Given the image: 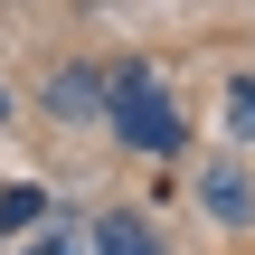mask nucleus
I'll return each instance as SVG.
<instances>
[{
	"label": "nucleus",
	"mask_w": 255,
	"mask_h": 255,
	"mask_svg": "<svg viewBox=\"0 0 255 255\" xmlns=\"http://www.w3.org/2000/svg\"><path fill=\"white\" fill-rule=\"evenodd\" d=\"M114 132H123L132 151H180V104H170L151 76H123V85H114Z\"/></svg>",
	"instance_id": "f257e3e1"
},
{
	"label": "nucleus",
	"mask_w": 255,
	"mask_h": 255,
	"mask_svg": "<svg viewBox=\"0 0 255 255\" xmlns=\"http://www.w3.org/2000/svg\"><path fill=\"white\" fill-rule=\"evenodd\" d=\"M199 189H208V218H218V227H246V218H255V189H246V170H227V161H218V170H208Z\"/></svg>",
	"instance_id": "f03ea898"
},
{
	"label": "nucleus",
	"mask_w": 255,
	"mask_h": 255,
	"mask_svg": "<svg viewBox=\"0 0 255 255\" xmlns=\"http://www.w3.org/2000/svg\"><path fill=\"white\" fill-rule=\"evenodd\" d=\"M95 255H161V237H151L142 218H104V227H95Z\"/></svg>",
	"instance_id": "7ed1b4c3"
},
{
	"label": "nucleus",
	"mask_w": 255,
	"mask_h": 255,
	"mask_svg": "<svg viewBox=\"0 0 255 255\" xmlns=\"http://www.w3.org/2000/svg\"><path fill=\"white\" fill-rule=\"evenodd\" d=\"M47 104H57L66 123H85V114H95V76H57V95H47Z\"/></svg>",
	"instance_id": "20e7f679"
},
{
	"label": "nucleus",
	"mask_w": 255,
	"mask_h": 255,
	"mask_svg": "<svg viewBox=\"0 0 255 255\" xmlns=\"http://www.w3.org/2000/svg\"><path fill=\"white\" fill-rule=\"evenodd\" d=\"M227 123L255 142V76H237V85H227Z\"/></svg>",
	"instance_id": "39448f33"
},
{
	"label": "nucleus",
	"mask_w": 255,
	"mask_h": 255,
	"mask_svg": "<svg viewBox=\"0 0 255 255\" xmlns=\"http://www.w3.org/2000/svg\"><path fill=\"white\" fill-rule=\"evenodd\" d=\"M28 218H38V189H9L0 199V227H28Z\"/></svg>",
	"instance_id": "423d86ee"
},
{
	"label": "nucleus",
	"mask_w": 255,
	"mask_h": 255,
	"mask_svg": "<svg viewBox=\"0 0 255 255\" xmlns=\"http://www.w3.org/2000/svg\"><path fill=\"white\" fill-rule=\"evenodd\" d=\"M0 114H9V104H0Z\"/></svg>",
	"instance_id": "0eeeda50"
}]
</instances>
